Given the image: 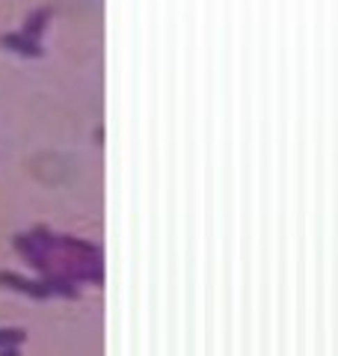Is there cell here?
I'll list each match as a JSON object with an SVG mask.
<instances>
[{
  "instance_id": "cell-1",
  "label": "cell",
  "mask_w": 338,
  "mask_h": 356,
  "mask_svg": "<svg viewBox=\"0 0 338 356\" xmlns=\"http://www.w3.org/2000/svg\"><path fill=\"white\" fill-rule=\"evenodd\" d=\"M15 247L21 250V255H24V261H30L36 270L48 273V259H45V252H48V250H42L30 235H18L15 238Z\"/></svg>"
},
{
  "instance_id": "cell-2",
  "label": "cell",
  "mask_w": 338,
  "mask_h": 356,
  "mask_svg": "<svg viewBox=\"0 0 338 356\" xmlns=\"http://www.w3.org/2000/svg\"><path fill=\"white\" fill-rule=\"evenodd\" d=\"M0 285H6V288H15V291H24L30 294L33 300H48V288H45L42 282H30V280H21V276L15 273H0Z\"/></svg>"
},
{
  "instance_id": "cell-3",
  "label": "cell",
  "mask_w": 338,
  "mask_h": 356,
  "mask_svg": "<svg viewBox=\"0 0 338 356\" xmlns=\"http://www.w3.org/2000/svg\"><path fill=\"white\" fill-rule=\"evenodd\" d=\"M24 339H27V332H24V330H18V327L0 330V350H9V348H15V350H18V344H24Z\"/></svg>"
},
{
  "instance_id": "cell-4",
  "label": "cell",
  "mask_w": 338,
  "mask_h": 356,
  "mask_svg": "<svg viewBox=\"0 0 338 356\" xmlns=\"http://www.w3.org/2000/svg\"><path fill=\"white\" fill-rule=\"evenodd\" d=\"M0 356H18V350H15V348H9V350H3Z\"/></svg>"
}]
</instances>
